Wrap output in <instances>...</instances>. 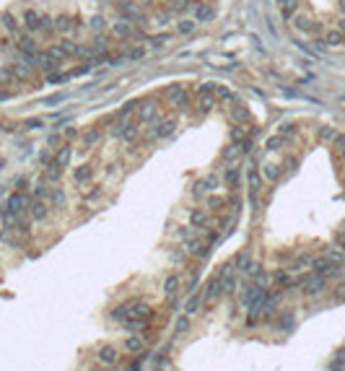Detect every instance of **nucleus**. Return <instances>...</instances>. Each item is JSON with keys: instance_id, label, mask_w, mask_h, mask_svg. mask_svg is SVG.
I'll use <instances>...</instances> for the list:
<instances>
[{"instance_id": "nucleus-1", "label": "nucleus", "mask_w": 345, "mask_h": 371, "mask_svg": "<svg viewBox=\"0 0 345 371\" xmlns=\"http://www.w3.org/2000/svg\"><path fill=\"white\" fill-rule=\"evenodd\" d=\"M112 319L125 324L133 332H140V330H145V322L151 319V306L143 304V301H125L122 306L112 311Z\"/></svg>"}, {"instance_id": "nucleus-2", "label": "nucleus", "mask_w": 345, "mask_h": 371, "mask_svg": "<svg viewBox=\"0 0 345 371\" xmlns=\"http://www.w3.org/2000/svg\"><path fill=\"white\" fill-rule=\"evenodd\" d=\"M96 361L101 366H114V364L120 361V351L114 345H101L99 351H96Z\"/></svg>"}, {"instance_id": "nucleus-3", "label": "nucleus", "mask_w": 345, "mask_h": 371, "mask_svg": "<svg viewBox=\"0 0 345 371\" xmlns=\"http://www.w3.org/2000/svg\"><path fill=\"white\" fill-rule=\"evenodd\" d=\"M122 348H125V351H130V353H143V351H145L143 335H130V338L122 343Z\"/></svg>"}, {"instance_id": "nucleus-4", "label": "nucleus", "mask_w": 345, "mask_h": 371, "mask_svg": "<svg viewBox=\"0 0 345 371\" xmlns=\"http://www.w3.org/2000/svg\"><path fill=\"white\" fill-rule=\"evenodd\" d=\"M177 288H179V278H177V275L166 278V283H164V296H166V301H171V298L177 296Z\"/></svg>"}, {"instance_id": "nucleus-5", "label": "nucleus", "mask_w": 345, "mask_h": 371, "mask_svg": "<svg viewBox=\"0 0 345 371\" xmlns=\"http://www.w3.org/2000/svg\"><path fill=\"white\" fill-rule=\"evenodd\" d=\"M187 330V319H179L177 322V332H185Z\"/></svg>"}, {"instance_id": "nucleus-6", "label": "nucleus", "mask_w": 345, "mask_h": 371, "mask_svg": "<svg viewBox=\"0 0 345 371\" xmlns=\"http://www.w3.org/2000/svg\"><path fill=\"white\" fill-rule=\"evenodd\" d=\"M94 371H107V369H94Z\"/></svg>"}]
</instances>
